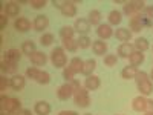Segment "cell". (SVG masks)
Wrapping results in <instances>:
<instances>
[{
  "label": "cell",
  "instance_id": "obj_18",
  "mask_svg": "<svg viewBox=\"0 0 153 115\" xmlns=\"http://www.w3.org/2000/svg\"><path fill=\"white\" fill-rule=\"evenodd\" d=\"M100 86H101V80L97 75H89L84 80V87L87 89V91H98Z\"/></svg>",
  "mask_w": 153,
  "mask_h": 115
},
{
  "label": "cell",
  "instance_id": "obj_3",
  "mask_svg": "<svg viewBox=\"0 0 153 115\" xmlns=\"http://www.w3.org/2000/svg\"><path fill=\"white\" fill-rule=\"evenodd\" d=\"M144 28H153V20L149 19L144 12L129 19V29L132 32H141Z\"/></svg>",
  "mask_w": 153,
  "mask_h": 115
},
{
  "label": "cell",
  "instance_id": "obj_6",
  "mask_svg": "<svg viewBox=\"0 0 153 115\" xmlns=\"http://www.w3.org/2000/svg\"><path fill=\"white\" fill-rule=\"evenodd\" d=\"M51 63H52L54 68H58V69L66 68L68 55H66V51L63 49V46H58V48L52 49V52H51Z\"/></svg>",
  "mask_w": 153,
  "mask_h": 115
},
{
  "label": "cell",
  "instance_id": "obj_13",
  "mask_svg": "<svg viewBox=\"0 0 153 115\" xmlns=\"http://www.w3.org/2000/svg\"><path fill=\"white\" fill-rule=\"evenodd\" d=\"M29 60H31V63H32L35 68L45 66L46 63H48V55H46L45 52H42V51H35V52L29 57Z\"/></svg>",
  "mask_w": 153,
  "mask_h": 115
},
{
  "label": "cell",
  "instance_id": "obj_35",
  "mask_svg": "<svg viewBox=\"0 0 153 115\" xmlns=\"http://www.w3.org/2000/svg\"><path fill=\"white\" fill-rule=\"evenodd\" d=\"M117 63H118V55H117V54H106V55H104V65H106L107 68L117 66Z\"/></svg>",
  "mask_w": 153,
  "mask_h": 115
},
{
  "label": "cell",
  "instance_id": "obj_26",
  "mask_svg": "<svg viewBox=\"0 0 153 115\" xmlns=\"http://www.w3.org/2000/svg\"><path fill=\"white\" fill-rule=\"evenodd\" d=\"M97 68V61L94 58H89L84 61V65H83V69H81V74L89 77V75H94V71Z\"/></svg>",
  "mask_w": 153,
  "mask_h": 115
},
{
  "label": "cell",
  "instance_id": "obj_21",
  "mask_svg": "<svg viewBox=\"0 0 153 115\" xmlns=\"http://www.w3.org/2000/svg\"><path fill=\"white\" fill-rule=\"evenodd\" d=\"M115 37H117V40H120L123 43H129L132 38V31L129 28H118L115 31Z\"/></svg>",
  "mask_w": 153,
  "mask_h": 115
},
{
  "label": "cell",
  "instance_id": "obj_31",
  "mask_svg": "<svg viewBox=\"0 0 153 115\" xmlns=\"http://www.w3.org/2000/svg\"><path fill=\"white\" fill-rule=\"evenodd\" d=\"M22 52L23 54H26L28 57H31L35 51H37V46H35V43L32 42V40H26V42H23V45H22Z\"/></svg>",
  "mask_w": 153,
  "mask_h": 115
},
{
  "label": "cell",
  "instance_id": "obj_30",
  "mask_svg": "<svg viewBox=\"0 0 153 115\" xmlns=\"http://www.w3.org/2000/svg\"><path fill=\"white\" fill-rule=\"evenodd\" d=\"M133 46H135V51H139V52H146V51L150 48L149 40L146 37H138L135 40V43H133Z\"/></svg>",
  "mask_w": 153,
  "mask_h": 115
},
{
  "label": "cell",
  "instance_id": "obj_17",
  "mask_svg": "<svg viewBox=\"0 0 153 115\" xmlns=\"http://www.w3.org/2000/svg\"><path fill=\"white\" fill-rule=\"evenodd\" d=\"M133 51H135V46L132 43H121L118 46V51H117V54L118 57L121 58H129L132 54H133Z\"/></svg>",
  "mask_w": 153,
  "mask_h": 115
},
{
  "label": "cell",
  "instance_id": "obj_41",
  "mask_svg": "<svg viewBox=\"0 0 153 115\" xmlns=\"http://www.w3.org/2000/svg\"><path fill=\"white\" fill-rule=\"evenodd\" d=\"M144 14H146L149 19H152V20H153V5H147V6H146Z\"/></svg>",
  "mask_w": 153,
  "mask_h": 115
},
{
  "label": "cell",
  "instance_id": "obj_25",
  "mask_svg": "<svg viewBox=\"0 0 153 115\" xmlns=\"http://www.w3.org/2000/svg\"><path fill=\"white\" fill-rule=\"evenodd\" d=\"M63 43V49L65 51H69V52H76L78 51V40H75V38H65V40H61Z\"/></svg>",
  "mask_w": 153,
  "mask_h": 115
},
{
  "label": "cell",
  "instance_id": "obj_36",
  "mask_svg": "<svg viewBox=\"0 0 153 115\" xmlns=\"http://www.w3.org/2000/svg\"><path fill=\"white\" fill-rule=\"evenodd\" d=\"M92 43H94V42L91 40V37H87V35H80V38H78V46H80V49L91 48Z\"/></svg>",
  "mask_w": 153,
  "mask_h": 115
},
{
  "label": "cell",
  "instance_id": "obj_16",
  "mask_svg": "<svg viewBox=\"0 0 153 115\" xmlns=\"http://www.w3.org/2000/svg\"><path fill=\"white\" fill-rule=\"evenodd\" d=\"M22 51L16 49V48H11L8 51H5V54H3V60H8V61H12V63H17L19 65V61L22 58Z\"/></svg>",
  "mask_w": 153,
  "mask_h": 115
},
{
  "label": "cell",
  "instance_id": "obj_38",
  "mask_svg": "<svg viewBox=\"0 0 153 115\" xmlns=\"http://www.w3.org/2000/svg\"><path fill=\"white\" fill-rule=\"evenodd\" d=\"M63 78L66 80V83H71L72 80H75V72L69 66H66L65 69H63Z\"/></svg>",
  "mask_w": 153,
  "mask_h": 115
},
{
  "label": "cell",
  "instance_id": "obj_15",
  "mask_svg": "<svg viewBox=\"0 0 153 115\" xmlns=\"http://www.w3.org/2000/svg\"><path fill=\"white\" fill-rule=\"evenodd\" d=\"M31 26L32 25H31V22L26 17H17L16 22H14V28L19 32H28L31 29Z\"/></svg>",
  "mask_w": 153,
  "mask_h": 115
},
{
  "label": "cell",
  "instance_id": "obj_8",
  "mask_svg": "<svg viewBox=\"0 0 153 115\" xmlns=\"http://www.w3.org/2000/svg\"><path fill=\"white\" fill-rule=\"evenodd\" d=\"M57 97L58 100L61 101H66L69 100L71 97H74V87L71 83H65V84H61L58 89H57Z\"/></svg>",
  "mask_w": 153,
  "mask_h": 115
},
{
  "label": "cell",
  "instance_id": "obj_20",
  "mask_svg": "<svg viewBox=\"0 0 153 115\" xmlns=\"http://www.w3.org/2000/svg\"><path fill=\"white\" fill-rule=\"evenodd\" d=\"M132 108L136 112H146V109H147V98L144 95L135 97L133 101H132Z\"/></svg>",
  "mask_w": 153,
  "mask_h": 115
},
{
  "label": "cell",
  "instance_id": "obj_11",
  "mask_svg": "<svg viewBox=\"0 0 153 115\" xmlns=\"http://www.w3.org/2000/svg\"><path fill=\"white\" fill-rule=\"evenodd\" d=\"M74 29L81 35H87V32L91 31V23L87 22V19H76L74 23Z\"/></svg>",
  "mask_w": 153,
  "mask_h": 115
},
{
  "label": "cell",
  "instance_id": "obj_44",
  "mask_svg": "<svg viewBox=\"0 0 153 115\" xmlns=\"http://www.w3.org/2000/svg\"><path fill=\"white\" fill-rule=\"evenodd\" d=\"M65 3H66V0H65V2H58V0H54V2H52L54 8H57V9H60V11H61L63 6H65Z\"/></svg>",
  "mask_w": 153,
  "mask_h": 115
},
{
  "label": "cell",
  "instance_id": "obj_1",
  "mask_svg": "<svg viewBox=\"0 0 153 115\" xmlns=\"http://www.w3.org/2000/svg\"><path fill=\"white\" fill-rule=\"evenodd\" d=\"M74 87V103L78 108H87L91 105V97H89V91L80 84L78 80H72L71 81Z\"/></svg>",
  "mask_w": 153,
  "mask_h": 115
},
{
  "label": "cell",
  "instance_id": "obj_39",
  "mask_svg": "<svg viewBox=\"0 0 153 115\" xmlns=\"http://www.w3.org/2000/svg\"><path fill=\"white\" fill-rule=\"evenodd\" d=\"M8 87H11V78H8L6 75L3 77H0V91H6Z\"/></svg>",
  "mask_w": 153,
  "mask_h": 115
},
{
  "label": "cell",
  "instance_id": "obj_40",
  "mask_svg": "<svg viewBox=\"0 0 153 115\" xmlns=\"http://www.w3.org/2000/svg\"><path fill=\"white\" fill-rule=\"evenodd\" d=\"M29 5H31V8H34V9H43V8L48 5V2H46V0H31Z\"/></svg>",
  "mask_w": 153,
  "mask_h": 115
},
{
  "label": "cell",
  "instance_id": "obj_34",
  "mask_svg": "<svg viewBox=\"0 0 153 115\" xmlns=\"http://www.w3.org/2000/svg\"><path fill=\"white\" fill-rule=\"evenodd\" d=\"M74 34H75L74 26H63V28L60 29L61 40H65V38H74Z\"/></svg>",
  "mask_w": 153,
  "mask_h": 115
},
{
  "label": "cell",
  "instance_id": "obj_48",
  "mask_svg": "<svg viewBox=\"0 0 153 115\" xmlns=\"http://www.w3.org/2000/svg\"><path fill=\"white\" fill-rule=\"evenodd\" d=\"M2 115H11V114H6V112H2Z\"/></svg>",
  "mask_w": 153,
  "mask_h": 115
},
{
  "label": "cell",
  "instance_id": "obj_2",
  "mask_svg": "<svg viewBox=\"0 0 153 115\" xmlns=\"http://www.w3.org/2000/svg\"><path fill=\"white\" fill-rule=\"evenodd\" d=\"M135 81H136V87L141 95L147 97L153 92V81L150 78V75L144 71H138L136 77H135Z\"/></svg>",
  "mask_w": 153,
  "mask_h": 115
},
{
  "label": "cell",
  "instance_id": "obj_29",
  "mask_svg": "<svg viewBox=\"0 0 153 115\" xmlns=\"http://www.w3.org/2000/svg\"><path fill=\"white\" fill-rule=\"evenodd\" d=\"M138 74V68L136 66H126L123 71H121V77L124 80H135V77Z\"/></svg>",
  "mask_w": 153,
  "mask_h": 115
},
{
  "label": "cell",
  "instance_id": "obj_45",
  "mask_svg": "<svg viewBox=\"0 0 153 115\" xmlns=\"http://www.w3.org/2000/svg\"><path fill=\"white\" fill-rule=\"evenodd\" d=\"M14 115H32V112L29 111V109H20L17 114H14Z\"/></svg>",
  "mask_w": 153,
  "mask_h": 115
},
{
  "label": "cell",
  "instance_id": "obj_27",
  "mask_svg": "<svg viewBox=\"0 0 153 115\" xmlns=\"http://www.w3.org/2000/svg\"><path fill=\"white\" fill-rule=\"evenodd\" d=\"M144 60H146V55H144V52H139V51H133V54L129 57V61H130V65L132 66H139V65H143L144 63Z\"/></svg>",
  "mask_w": 153,
  "mask_h": 115
},
{
  "label": "cell",
  "instance_id": "obj_10",
  "mask_svg": "<svg viewBox=\"0 0 153 115\" xmlns=\"http://www.w3.org/2000/svg\"><path fill=\"white\" fill-rule=\"evenodd\" d=\"M3 14L6 17H17L20 14V3L19 2H6L3 6Z\"/></svg>",
  "mask_w": 153,
  "mask_h": 115
},
{
  "label": "cell",
  "instance_id": "obj_47",
  "mask_svg": "<svg viewBox=\"0 0 153 115\" xmlns=\"http://www.w3.org/2000/svg\"><path fill=\"white\" fill-rule=\"evenodd\" d=\"M150 78H152V81H153V69H152V72H150Z\"/></svg>",
  "mask_w": 153,
  "mask_h": 115
},
{
  "label": "cell",
  "instance_id": "obj_50",
  "mask_svg": "<svg viewBox=\"0 0 153 115\" xmlns=\"http://www.w3.org/2000/svg\"><path fill=\"white\" fill-rule=\"evenodd\" d=\"M84 115H92V114H84Z\"/></svg>",
  "mask_w": 153,
  "mask_h": 115
},
{
  "label": "cell",
  "instance_id": "obj_9",
  "mask_svg": "<svg viewBox=\"0 0 153 115\" xmlns=\"http://www.w3.org/2000/svg\"><path fill=\"white\" fill-rule=\"evenodd\" d=\"M48 26H49V19H48V16H43V14L37 16L32 23V28L37 32H43L45 29H48Z\"/></svg>",
  "mask_w": 153,
  "mask_h": 115
},
{
  "label": "cell",
  "instance_id": "obj_42",
  "mask_svg": "<svg viewBox=\"0 0 153 115\" xmlns=\"http://www.w3.org/2000/svg\"><path fill=\"white\" fill-rule=\"evenodd\" d=\"M6 25H8V17L5 14H2L0 16V29H5Z\"/></svg>",
  "mask_w": 153,
  "mask_h": 115
},
{
  "label": "cell",
  "instance_id": "obj_22",
  "mask_svg": "<svg viewBox=\"0 0 153 115\" xmlns=\"http://www.w3.org/2000/svg\"><path fill=\"white\" fill-rule=\"evenodd\" d=\"M92 51L95 55H104V54H107V43L104 40H100V38L98 40H94Z\"/></svg>",
  "mask_w": 153,
  "mask_h": 115
},
{
  "label": "cell",
  "instance_id": "obj_46",
  "mask_svg": "<svg viewBox=\"0 0 153 115\" xmlns=\"http://www.w3.org/2000/svg\"><path fill=\"white\" fill-rule=\"evenodd\" d=\"M58 115H78V112H75V111H61Z\"/></svg>",
  "mask_w": 153,
  "mask_h": 115
},
{
  "label": "cell",
  "instance_id": "obj_7",
  "mask_svg": "<svg viewBox=\"0 0 153 115\" xmlns=\"http://www.w3.org/2000/svg\"><path fill=\"white\" fill-rule=\"evenodd\" d=\"M26 77L31 78V80H34V81H37L38 84H49V81H51L49 72L42 71L40 68H35V66L26 69Z\"/></svg>",
  "mask_w": 153,
  "mask_h": 115
},
{
  "label": "cell",
  "instance_id": "obj_24",
  "mask_svg": "<svg viewBox=\"0 0 153 115\" xmlns=\"http://www.w3.org/2000/svg\"><path fill=\"white\" fill-rule=\"evenodd\" d=\"M0 68H2V72L5 75H16L17 72V63H12V61H8V60H2V65H0Z\"/></svg>",
  "mask_w": 153,
  "mask_h": 115
},
{
  "label": "cell",
  "instance_id": "obj_49",
  "mask_svg": "<svg viewBox=\"0 0 153 115\" xmlns=\"http://www.w3.org/2000/svg\"><path fill=\"white\" fill-rule=\"evenodd\" d=\"M144 115H153V114H144Z\"/></svg>",
  "mask_w": 153,
  "mask_h": 115
},
{
  "label": "cell",
  "instance_id": "obj_33",
  "mask_svg": "<svg viewBox=\"0 0 153 115\" xmlns=\"http://www.w3.org/2000/svg\"><path fill=\"white\" fill-rule=\"evenodd\" d=\"M83 65H84V61L80 58V57H74L71 61H69V68L75 72V74H80L81 72V69H83Z\"/></svg>",
  "mask_w": 153,
  "mask_h": 115
},
{
  "label": "cell",
  "instance_id": "obj_32",
  "mask_svg": "<svg viewBox=\"0 0 153 115\" xmlns=\"http://www.w3.org/2000/svg\"><path fill=\"white\" fill-rule=\"evenodd\" d=\"M87 22L91 23L92 26H100V25H101V12L98 9H92L91 12H89Z\"/></svg>",
  "mask_w": 153,
  "mask_h": 115
},
{
  "label": "cell",
  "instance_id": "obj_5",
  "mask_svg": "<svg viewBox=\"0 0 153 115\" xmlns=\"http://www.w3.org/2000/svg\"><path fill=\"white\" fill-rule=\"evenodd\" d=\"M146 6L147 5H146V2H143V0H130V2H124L123 12L130 19V17H133L136 14H143Z\"/></svg>",
  "mask_w": 153,
  "mask_h": 115
},
{
  "label": "cell",
  "instance_id": "obj_12",
  "mask_svg": "<svg viewBox=\"0 0 153 115\" xmlns=\"http://www.w3.org/2000/svg\"><path fill=\"white\" fill-rule=\"evenodd\" d=\"M113 34L115 32H113V29L109 23H101L97 28V35L100 37V40H107V38H110Z\"/></svg>",
  "mask_w": 153,
  "mask_h": 115
},
{
  "label": "cell",
  "instance_id": "obj_14",
  "mask_svg": "<svg viewBox=\"0 0 153 115\" xmlns=\"http://www.w3.org/2000/svg\"><path fill=\"white\" fill-rule=\"evenodd\" d=\"M60 12H61L63 17H68V19L75 17L76 16V2H68V0H66L65 6L61 8Z\"/></svg>",
  "mask_w": 153,
  "mask_h": 115
},
{
  "label": "cell",
  "instance_id": "obj_19",
  "mask_svg": "<svg viewBox=\"0 0 153 115\" xmlns=\"http://www.w3.org/2000/svg\"><path fill=\"white\" fill-rule=\"evenodd\" d=\"M26 86V78L20 74H16L11 77V89L14 91H22V89Z\"/></svg>",
  "mask_w": 153,
  "mask_h": 115
},
{
  "label": "cell",
  "instance_id": "obj_37",
  "mask_svg": "<svg viewBox=\"0 0 153 115\" xmlns=\"http://www.w3.org/2000/svg\"><path fill=\"white\" fill-rule=\"evenodd\" d=\"M40 43H42V46H51V45L54 43V35L49 34V32H45L40 37Z\"/></svg>",
  "mask_w": 153,
  "mask_h": 115
},
{
  "label": "cell",
  "instance_id": "obj_23",
  "mask_svg": "<svg viewBox=\"0 0 153 115\" xmlns=\"http://www.w3.org/2000/svg\"><path fill=\"white\" fill-rule=\"evenodd\" d=\"M34 112L37 115H49L51 114V105L48 101H37L34 106Z\"/></svg>",
  "mask_w": 153,
  "mask_h": 115
},
{
  "label": "cell",
  "instance_id": "obj_43",
  "mask_svg": "<svg viewBox=\"0 0 153 115\" xmlns=\"http://www.w3.org/2000/svg\"><path fill=\"white\" fill-rule=\"evenodd\" d=\"M146 114H153V100L147 98V109H146Z\"/></svg>",
  "mask_w": 153,
  "mask_h": 115
},
{
  "label": "cell",
  "instance_id": "obj_28",
  "mask_svg": "<svg viewBox=\"0 0 153 115\" xmlns=\"http://www.w3.org/2000/svg\"><path fill=\"white\" fill-rule=\"evenodd\" d=\"M107 19H109V25H110V26H112V25H113V26H117V25H120L123 22V12L113 9V11L109 12Z\"/></svg>",
  "mask_w": 153,
  "mask_h": 115
},
{
  "label": "cell",
  "instance_id": "obj_4",
  "mask_svg": "<svg viewBox=\"0 0 153 115\" xmlns=\"http://www.w3.org/2000/svg\"><path fill=\"white\" fill-rule=\"evenodd\" d=\"M0 108H2V112H6V114H17L22 108V101L19 98H14V97H6L5 94H2L0 97Z\"/></svg>",
  "mask_w": 153,
  "mask_h": 115
}]
</instances>
